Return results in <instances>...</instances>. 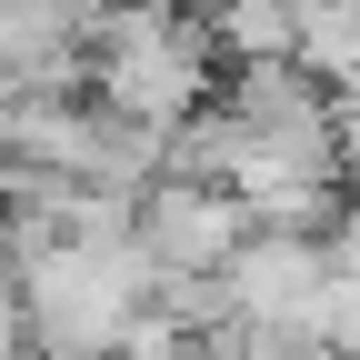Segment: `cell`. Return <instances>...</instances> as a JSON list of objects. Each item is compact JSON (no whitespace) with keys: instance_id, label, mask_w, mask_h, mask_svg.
<instances>
[{"instance_id":"obj_2","label":"cell","mask_w":360,"mask_h":360,"mask_svg":"<svg viewBox=\"0 0 360 360\" xmlns=\"http://www.w3.org/2000/svg\"><path fill=\"white\" fill-rule=\"evenodd\" d=\"M250 240V220L210 180H150L130 200V250L150 260V281H220V260Z\"/></svg>"},{"instance_id":"obj_4","label":"cell","mask_w":360,"mask_h":360,"mask_svg":"<svg viewBox=\"0 0 360 360\" xmlns=\"http://www.w3.org/2000/svg\"><path fill=\"white\" fill-rule=\"evenodd\" d=\"M300 330L321 340L330 360H360V281H340V270H330V281H321V300L300 310Z\"/></svg>"},{"instance_id":"obj_5","label":"cell","mask_w":360,"mask_h":360,"mask_svg":"<svg viewBox=\"0 0 360 360\" xmlns=\"http://www.w3.org/2000/svg\"><path fill=\"white\" fill-rule=\"evenodd\" d=\"M321 260L340 270V281H360V200H340V210H330V231H321Z\"/></svg>"},{"instance_id":"obj_1","label":"cell","mask_w":360,"mask_h":360,"mask_svg":"<svg viewBox=\"0 0 360 360\" xmlns=\"http://www.w3.org/2000/svg\"><path fill=\"white\" fill-rule=\"evenodd\" d=\"M220 80V51L191 0H130V11L90 20V51H80V101H101L130 130H180Z\"/></svg>"},{"instance_id":"obj_7","label":"cell","mask_w":360,"mask_h":360,"mask_svg":"<svg viewBox=\"0 0 360 360\" xmlns=\"http://www.w3.org/2000/svg\"><path fill=\"white\" fill-rule=\"evenodd\" d=\"M0 11H11V0H0Z\"/></svg>"},{"instance_id":"obj_6","label":"cell","mask_w":360,"mask_h":360,"mask_svg":"<svg viewBox=\"0 0 360 360\" xmlns=\"http://www.w3.org/2000/svg\"><path fill=\"white\" fill-rule=\"evenodd\" d=\"M0 360H30V321H20V281L0 270Z\"/></svg>"},{"instance_id":"obj_3","label":"cell","mask_w":360,"mask_h":360,"mask_svg":"<svg viewBox=\"0 0 360 360\" xmlns=\"http://www.w3.org/2000/svg\"><path fill=\"white\" fill-rule=\"evenodd\" d=\"M330 260L321 240H290V231H250L231 260H220V300H231V321H300L310 300H321Z\"/></svg>"}]
</instances>
